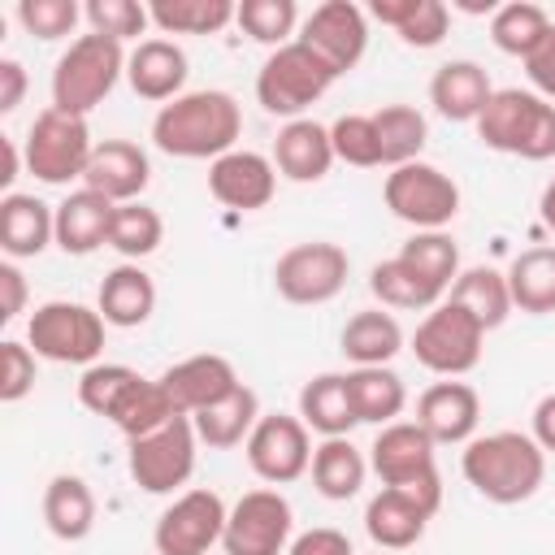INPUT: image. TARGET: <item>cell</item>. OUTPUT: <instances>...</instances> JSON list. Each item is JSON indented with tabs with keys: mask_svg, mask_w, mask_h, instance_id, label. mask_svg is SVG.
<instances>
[{
	"mask_svg": "<svg viewBox=\"0 0 555 555\" xmlns=\"http://www.w3.org/2000/svg\"><path fill=\"white\" fill-rule=\"evenodd\" d=\"M243 134V108L230 91H182L152 117V143L178 160H217L234 152Z\"/></svg>",
	"mask_w": 555,
	"mask_h": 555,
	"instance_id": "obj_1",
	"label": "cell"
},
{
	"mask_svg": "<svg viewBox=\"0 0 555 555\" xmlns=\"http://www.w3.org/2000/svg\"><path fill=\"white\" fill-rule=\"evenodd\" d=\"M460 468H464V481L486 503L512 507V503H525L538 494V486L546 477V451L533 442V434L494 429L486 438L464 442Z\"/></svg>",
	"mask_w": 555,
	"mask_h": 555,
	"instance_id": "obj_2",
	"label": "cell"
},
{
	"mask_svg": "<svg viewBox=\"0 0 555 555\" xmlns=\"http://www.w3.org/2000/svg\"><path fill=\"white\" fill-rule=\"evenodd\" d=\"M473 126H477V139L494 152H507L520 160L555 156V104L542 100L538 91H520V87L494 91Z\"/></svg>",
	"mask_w": 555,
	"mask_h": 555,
	"instance_id": "obj_3",
	"label": "cell"
},
{
	"mask_svg": "<svg viewBox=\"0 0 555 555\" xmlns=\"http://www.w3.org/2000/svg\"><path fill=\"white\" fill-rule=\"evenodd\" d=\"M126 56L130 52L108 35H95V30L78 35L52 69V108L87 117L126 74Z\"/></svg>",
	"mask_w": 555,
	"mask_h": 555,
	"instance_id": "obj_4",
	"label": "cell"
},
{
	"mask_svg": "<svg viewBox=\"0 0 555 555\" xmlns=\"http://www.w3.org/2000/svg\"><path fill=\"white\" fill-rule=\"evenodd\" d=\"M104 317L100 308L74 304V299H48L26 321V343L39 360L52 364H95L104 351Z\"/></svg>",
	"mask_w": 555,
	"mask_h": 555,
	"instance_id": "obj_5",
	"label": "cell"
},
{
	"mask_svg": "<svg viewBox=\"0 0 555 555\" xmlns=\"http://www.w3.org/2000/svg\"><path fill=\"white\" fill-rule=\"evenodd\" d=\"M334 78L338 74L312 48H304L299 39H291V43H282V48H273L264 56V65L256 74V100H260L264 113L295 121L308 104H317L330 91Z\"/></svg>",
	"mask_w": 555,
	"mask_h": 555,
	"instance_id": "obj_6",
	"label": "cell"
},
{
	"mask_svg": "<svg viewBox=\"0 0 555 555\" xmlns=\"http://www.w3.org/2000/svg\"><path fill=\"white\" fill-rule=\"evenodd\" d=\"M91 152H95V143L87 130V117L61 113L52 104L30 121L26 143H22L26 169L48 186H65V182L82 178L91 165Z\"/></svg>",
	"mask_w": 555,
	"mask_h": 555,
	"instance_id": "obj_7",
	"label": "cell"
},
{
	"mask_svg": "<svg viewBox=\"0 0 555 555\" xmlns=\"http://www.w3.org/2000/svg\"><path fill=\"white\" fill-rule=\"evenodd\" d=\"M481 343H486V330L481 321L460 308L455 299H442L438 308L425 312V321L416 325L412 334V356L421 369L438 373V377H464L477 369L481 360Z\"/></svg>",
	"mask_w": 555,
	"mask_h": 555,
	"instance_id": "obj_8",
	"label": "cell"
},
{
	"mask_svg": "<svg viewBox=\"0 0 555 555\" xmlns=\"http://www.w3.org/2000/svg\"><path fill=\"white\" fill-rule=\"evenodd\" d=\"M442 507V477L412 486H382L364 507V529L377 551H408L425 538V525Z\"/></svg>",
	"mask_w": 555,
	"mask_h": 555,
	"instance_id": "obj_9",
	"label": "cell"
},
{
	"mask_svg": "<svg viewBox=\"0 0 555 555\" xmlns=\"http://www.w3.org/2000/svg\"><path fill=\"white\" fill-rule=\"evenodd\" d=\"M382 199H386V208L399 221H408L416 230H442L460 212V186H455V178L442 173L429 160H408V165L390 169L386 173V186H382Z\"/></svg>",
	"mask_w": 555,
	"mask_h": 555,
	"instance_id": "obj_10",
	"label": "cell"
},
{
	"mask_svg": "<svg viewBox=\"0 0 555 555\" xmlns=\"http://www.w3.org/2000/svg\"><path fill=\"white\" fill-rule=\"evenodd\" d=\"M195 447H199V434H195L191 416H173L169 425H160V429H152L143 438H130L126 468H130L139 490L173 494L195 473Z\"/></svg>",
	"mask_w": 555,
	"mask_h": 555,
	"instance_id": "obj_11",
	"label": "cell"
},
{
	"mask_svg": "<svg viewBox=\"0 0 555 555\" xmlns=\"http://www.w3.org/2000/svg\"><path fill=\"white\" fill-rule=\"evenodd\" d=\"M347 273H351V260L338 243H325V238H312V243H295L278 256L273 264V286L286 304H299V308H317V304H330L343 286H347Z\"/></svg>",
	"mask_w": 555,
	"mask_h": 555,
	"instance_id": "obj_12",
	"label": "cell"
},
{
	"mask_svg": "<svg viewBox=\"0 0 555 555\" xmlns=\"http://www.w3.org/2000/svg\"><path fill=\"white\" fill-rule=\"evenodd\" d=\"M225 516L230 507L221 503L217 490H182L156 520L152 529V542H156V555H204L208 546L221 542L225 533Z\"/></svg>",
	"mask_w": 555,
	"mask_h": 555,
	"instance_id": "obj_13",
	"label": "cell"
},
{
	"mask_svg": "<svg viewBox=\"0 0 555 555\" xmlns=\"http://www.w3.org/2000/svg\"><path fill=\"white\" fill-rule=\"evenodd\" d=\"M291 503L278 490H247L230 516H225V533H221V551L225 555H286L291 546Z\"/></svg>",
	"mask_w": 555,
	"mask_h": 555,
	"instance_id": "obj_14",
	"label": "cell"
},
{
	"mask_svg": "<svg viewBox=\"0 0 555 555\" xmlns=\"http://www.w3.org/2000/svg\"><path fill=\"white\" fill-rule=\"evenodd\" d=\"M247 451V464L260 481L269 486H291L299 481L308 468H312V438H308V425L299 416H286V412H269L256 421L251 438L243 442Z\"/></svg>",
	"mask_w": 555,
	"mask_h": 555,
	"instance_id": "obj_15",
	"label": "cell"
},
{
	"mask_svg": "<svg viewBox=\"0 0 555 555\" xmlns=\"http://www.w3.org/2000/svg\"><path fill=\"white\" fill-rule=\"evenodd\" d=\"M299 43L312 48L334 74H347L360 65V56L369 48V17L351 0H325L304 17Z\"/></svg>",
	"mask_w": 555,
	"mask_h": 555,
	"instance_id": "obj_16",
	"label": "cell"
},
{
	"mask_svg": "<svg viewBox=\"0 0 555 555\" xmlns=\"http://www.w3.org/2000/svg\"><path fill=\"white\" fill-rule=\"evenodd\" d=\"M434 438L416 421H395L382 425L373 447H369V468L382 477V486H412L425 477H438L434 464Z\"/></svg>",
	"mask_w": 555,
	"mask_h": 555,
	"instance_id": "obj_17",
	"label": "cell"
},
{
	"mask_svg": "<svg viewBox=\"0 0 555 555\" xmlns=\"http://www.w3.org/2000/svg\"><path fill=\"white\" fill-rule=\"evenodd\" d=\"M156 382H160L165 395L173 399L178 416H195V412L221 403L225 395H234V390L243 386L238 373H234V364H230L225 356H217V351L186 356V360H178L173 369H165Z\"/></svg>",
	"mask_w": 555,
	"mask_h": 555,
	"instance_id": "obj_18",
	"label": "cell"
},
{
	"mask_svg": "<svg viewBox=\"0 0 555 555\" xmlns=\"http://www.w3.org/2000/svg\"><path fill=\"white\" fill-rule=\"evenodd\" d=\"M208 191L212 199H221L225 208H238V212H256L273 199L278 191V165L260 152H247V147H234L225 156H217L208 165Z\"/></svg>",
	"mask_w": 555,
	"mask_h": 555,
	"instance_id": "obj_19",
	"label": "cell"
},
{
	"mask_svg": "<svg viewBox=\"0 0 555 555\" xmlns=\"http://www.w3.org/2000/svg\"><path fill=\"white\" fill-rule=\"evenodd\" d=\"M152 182V160L139 143L130 139H104L91 152V165L82 173L87 191H100L113 204H134Z\"/></svg>",
	"mask_w": 555,
	"mask_h": 555,
	"instance_id": "obj_20",
	"label": "cell"
},
{
	"mask_svg": "<svg viewBox=\"0 0 555 555\" xmlns=\"http://www.w3.org/2000/svg\"><path fill=\"white\" fill-rule=\"evenodd\" d=\"M481 421V395L468 382H434L416 399V425L434 442H473V429Z\"/></svg>",
	"mask_w": 555,
	"mask_h": 555,
	"instance_id": "obj_21",
	"label": "cell"
},
{
	"mask_svg": "<svg viewBox=\"0 0 555 555\" xmlns=\"http://www.w3.org/2000/svg\"><path fill=\"white\" fill-rule=\"evenodd\" d=\"M126 82L139 100L169 104L186 87V52L173 39H139L126 56Z\"/></svg>",
	"mask_w": 555,
	"mask_h": 555,
	"instance_id": "obj_22",
	"label": "cell"
},
{
	"mask_svg": "<svg viewBox=\"0 0 555 555\" xmlns=\"http://www.w3.org/2000/svg\"><path fill=\"white\" fill-rule=\"evenodd\" d=\"M334 160L338 156H334V143H330V126H321L312 117L286 121L273 139V165L291 182H321Z\"/></svg>",
	"mask_w": 555,
	"mask_h": 555,
	"instance_id": "obj_23",
	"label": "cell"
},
{
	"mask_svg": "<svg viewBox=\"0 0 555 555\" xmlns=\"http://www.w3.org/2000/svg\"><path fill=\"white\" fill-rule=\"evenodd\" d=\"M113 212L117 204L104 199L100 191H69L56 204V247L65 256H91L95 247H108V230H113Z\"/></svg>",
	"mask_w": 555,
	"mask_h": 555,
	"instance_id": "obj_24",
	"label": "cell"
},
{
	"mask_svg": "<svg viewBox=\"0 0 555 555\" xmlns=\"http://www.w3.org/2000/svg\"><path fill=\"white\" fill-rule=\"evenodd\" d=\"M48 243H56V208H48L39 195L9 191L0 199V247L9 260H30Z\"/></svg>",
	"mask_w": 555,
	"mask_h": 555,
	"instance_id": "obj_25",
	"label": "cell"
},
{
	"mask_svg": "<svg viewBox=\"0 0 555 555\" xmlns=\"http://www.w3.org/2000/svg\"><path fill=\"white\" fill-rule=\"evenodd\" d=\"M95 308H100V317H104L108 325H117V330L143 325V321L156 312V282H152V273L139 269L134 260L108 269L104 282H100Z\"/></svg>",
	"mask_w": 555,
	"mask_h": 555,
	"instance_id": "obj_26",
	"label": "cell"
},
{
	"mask_svg": "<svg viewBox=\"0 0 555 555\" xmlns=\"http://www.w3.org/2000/svg\"><path fill=\"white\" fill-rule=\"evenodd\" d=\"M490 95H494V87L477 61H447L429 78V104L447 121H477L481 108L490 104Z\"/></svg>",
	"mask_w": 555,
	"mask_h": 555,
	"instance_id": "obj_27",
	"label": "cell"
},
{
	"mask_svg": "<svg viewBox=\"0 0 555 555\" xmlns=\"http://www.w3.org/2000/svg\"><path fill=\"white\" fill-rule=\"evenodd\" d=\"M43 525L61 542H82L95 529V494L78 473H56L43 490Z\"/></svg>",
	"mask_w": 555,
	"mask_h": 555,
	"instance_id": "obj_28",
	"label": "cell"
},
{
	"mask_svg": "<svg viewBox=\"0 0 555 555\" xmlns=\"http://www.w3.org/2000/svg\"><path fill=\"white\" fill-rule=\"evenodd\" d=\"M299 421L321 438H347L360 421L347 395V373H321L299 390Z\"/></svg>",
	"mask_w": 555,
	"mask_h": 555,
	"instance_id": "obj_29",
	"label": "cell"
},
{
	"mask_svg": "<svg viewBox=\"0 0 555 555\" xmlns=\"http://www.w3.org/2000/svg\"><path fill=\"white\" fill-rule=\"evenodd\" d=\"M338 347H343V356H347L356 369L390 364V360L403 351V330H399V321H395L386 308H364V312H356V317L343 325Z\"/></svg>",
	"mask_w": 555,
	"mask_h": 555,
	"instance_id": "obj_30",
	"label": "cell"
},
{
	"mask_svg": "<svg viewBox=\"0 0 555 555\" xmlns=\"http://www.w3.org/2000/svg\"><path fill=\"white\" fill-rule=\"evenodd\" d=\"M347 395H351V408H356L360 425H395L399 412L408 408V386L386 364L351 369L347 373Z\"/></svg>",
	"mask_w": 555,
	"mask_h": 555,
	"instance_id": "obj_31",
	"label": "cell"
},
{
	"mask_svg": "<svg viewBox=\"0 0 555 555\" xmlns=\"http://www.w3.org/2000/svg\"><path fill=\"white\" fill-rule=\"evenodd\" d=\"M256 421H260V399H256L251 386H238L221 403H212V408H204V412L191 416V425H195V434H199V442L208 451H230V447L247 442L251 429H256Z\"/></svg>",
	"mask_w": 555,
	"mask_h": 555,
	"instance_id": "obj_32",
	"label": "cell"
},
{
	"mask_svg": "<svg viewBox=\"0 0 555 555\" xmlns=\"http://www.w3.org/2000/svg\"><path fill=\"white\" fill-rule=\"evenodd\" d=\"M447 299H455L460 308H468V312L481 321V330H486V334H490V330H499V325L507 321V312H512L507 273H499V269H490V264L460 269V278L451 282V295H447Z\"/></svg>",
	"mask_w": 555,
	"mask_h": 555,
	"instance_id": "obj_33",
	"label": "cell"
},
{
	"mask_svg": "<svg viewBox=\"0 0 555 555\" xmlns=\"http://www.w3.org/2000/svg\"><path fill=\"white\" fill-rule=\"evenodd\" d=\"M364 473H369V460L351 438H325L312 451V486L334 503L356 499L364 486Z\"/></svg>",
	"mask_w": 555,
	"mask_h": 555,
	"instance_id": "obj_34",
	"label": "cell"
},
{
	"mask_svg": "<svg viewBox=\"0 0 555 555\" xmlns=\"http://www.w3.org/2000/svg\"><path fill=\"white\" fill-rule=\"evenodd\" d=\"M507 291H512V308L529 317L555 312V247L520 251L507 269Z\"/></svg>",
	"mask_w": 555,
	"mask_h": 555,
	"instance_id": "obj_35",
	"label": "cell"
},
{
	"mask_svg": "<svg viewBox=\"0 0 555 555\" xmlns=\"http://www.w3.org/2000/svg\"><path fill=\"white\" fill-rule=\"evenodd\" d=\"M152 26L160 35H217L234 22V0H152Z\"/></svg>",
	"mask_w": 555,
	"mask_h": 555,
	"instance_id": "obj_36",
	"label": "cell"
},
{
	"mask_svg": "<svg viewBox=\"0 0 555 555\" xmlns=\"http://www.w3.org/2000/svg\"><path fill=\"white\" fill-rule=\"evenodd\" d=\"M551 26H555V22L546 17L542 4H533V0H507V4H499L494 17H490V39H494L499 52L525 61V56L546 39Z\"/></svg>",
	"mask_w": 555,
	"mask_h": 555,
	"instance_id": "obj_37",
	"label": "cell"
},
{
	"mask_svg": "<svg viewBox=\"0 0 555 555\" xmlns=\"http://www.w3.org/2000/svg\"><path fill=\"white\" fill-rule=\"evenodd\" d=\"M373 126H377V139H382V165L399 169L408 160H421V147L429 139V126H425V113L412 108V104H386L373 113Z\"/></svg>",
	"mask_w": 555,
	"mask_h": 555,
	"instance_id": "obj_38",
	"label": "cell"
},
{
	"mask_svg": "<svg viewBox=\"0 0 555 555\" xmlns=\"http://www.w3.org/2000/svg\"><path fill=\"white\" fill-rule=\"evenodd\" d=\"M369 291L382 299V308H403V312H416V308H438L442 304V291H434L403 256H390L382 264H373L369 273Z\"/></svg>",
	"mask_w": 555,
	"mask_h": 555,
	"instance_id": "obj_39",
	"label": "cell"
},
{
	"mask_svg": "<svg viewBox=\"0 0 555 555\" xmlns=\"http://www.w3.org/2000/svg\"><path fill=\"white\" fill-rule=\"evenodd\" d=\"M143 386V377L130 364H91L78 377V403L95 416L117 421V412L130 403V395Z\"/></svg>",
	"mask_w": 555,
	"mask_h": 555,
	"instance_id": "obj_40",
	"label": "cell"
},
{
	"mask_svg": "<svg viewBox=\"0 0 555 555\" xmlns=\"http://www.w3.org/2000/svg\"><path fill=\"white\" fill-rule=\"evenodd\" d=\"M399 256L434 286V291H451V282L460 278V247H455V238L447 234V230H416L403 247H399Z\"/></svg>",
	"mask_w": 555,
	"mask_h": 555,
	"instance_id": "obj_41",
	"label": "cell"
},
{
	"mask_svg": "<svg viewBox=\"0 0 555 555\" xmlns=\"http://www.w3.org/2000/svg\"><path fill=\"white\" fill-rule=\"evenodd\" d=\"M160 238H165V221H160L156 208H147L139 199L134 204H117L113 230H108V247L113 251H121L126 260H143V256H152L160 247Z\"/></svg>",
	"mask_w": 555,
	"mask_h": 555,
	"instance_id": "obj_42",
	"label": "cell"
},
{
	"mask_svg": "<svg viewBox=\"0 0 555 555\" xmlns=\"http://www.w3.org/2000/svg\"><path fill=\"white\" fill-rule=\"evenodd\" d=\"M234 22L256 43L282 48V43H291V30L299 22V9H295V0H243L238 13H234Z\"/></svg>",
	"mask_w": 555,
	"mask_h": 555,
	"instance_id": "obj_43",
	"label": "cell"
},
{
	"mask_svg": "<svg viewBox=\"0 0 555 555\" xmlns=\"http://www.w3.org/2000/svg\"><path fill=\"white\" fill-rule=\"evenodd\" d=\"M330 143H334V156L347 160V165H356V169L382 165V139H377L373 113H343L330 126Z\"/></svg>",
	"mask_w": 555,
	"mask_h": 555,
	"instance_id": "obj_44",
	"label": "cell"
},
{
	"mask_svg": "<svg viewBox=\"0 0 555 555\" xmlns=\"http://www.w3.org/2000/svg\"><path fill=\"white\" fill-rule=\"evenodd\" d=\"M178 416V408H173V399L165 395V386L160 382H152V377H143V386L130 395V403L117 412V429L126 434V442L130 438H143V434H152V429H160V425H169Z\"/></svg>",
	"mask_w": 555,
	"mask_h": 555,
	"instance_id": "obj_45",
	"label": "cell"
},
{
	"mask_svg": "<svg viewBox=\"0 0 555 555\" xmlns=\"http://www.w3.org/2000/svg\"><path fill=\"white\" fill-rule=\"evenodd\" d=\"M82 17H87V26H91L95 35H108V39H117V43L139 39V35L152 26L147 4H134V0H87Z\"/></svg>",
	"mask_w": 555,
	"mask_h": 555,
	"instance_id": "obj_46",
	"label": "cell"
},
{
	"mask_svg": "<svg viewBox=\"0 0 555 555\" xmlns=\"http://www.w3.org/2000/svg\"><path fill=\"white\" fill-rule=\"evenodd\" d=\"M78 17H82V9L74 0H22L17 4V22L26 26V35H35L43 43L69 35L78 26Z\"/></svg>",
	"mask_w": 555,
	"mask_h": 555,
	"instance_id": "obj_47",
	"label": "cell"
},
{
	"mask_svg": "<svg viewBox=\"0 0 555 555\" xmlns=\"http://www.w3.org/2000/svg\"><path fill=\"white\" fill-rule=\"evenodd\" d=\"M35 351L30 343H0V399L4 403H22L35 390Z\"/></svg>",
	"mask_w": 555,
	"mask_h": 555,
	"instance_id": "obj_48",
	"label": "cell"
},
{
	"mask_svg": "<svg viewBox=\"0 0 555 555\" xmlns=\"http://www.w3.org/2000/svg\"><path fill=\"white\" fill-rule=\"evenodd\" d=\"M451 30V9L442 0H416V9L408 13V22L395 30L408 48H438Z\"/></svg>",
	"mask_w": 555,
	"mask_h": 555,
	"instance_id": "obj_49",
	"label": "cell"
},
{
	"mask_svg": "<svg viewBox=\"0 0 555 555\" xmlns=\"http://www.w3.org/2000/svg\"><path fill=\"white\" fill-rule=\"evenodd\" d=\"M525 74H529L533 91H538L542 100H551V104H555V26H551V30H546V39L525 56Z\"/></svg>",
	"mask_w": 555,
	"mask_h": 555,
	"instance_id": "obj_50",
	"label": "cell"
},
{
	"mask_svg": "<svg viewBox=\"0 0 555 555\" xmlns=\"http://www.w3.org/2000/svg\"><path fill=\"white\" fill-rule=\"evenodd\" d=\"M286 555H356V551H351V538H347L343 529L317 525V529L299 533V538L286 546Z\"/></svg>",
	"mask_w": 555,
	"mask_h": 555,
	"instance_id": "obj_51",
	"label": "cell"
},
{
	"mask_svg": "<svg viewBox=\"0 0 555 555\" xmlns=\"http://www.w3.org/2000/svg\"><path fill=\"white\" fill-rule=\"evenodd\" d=\"M22 308H26V278H22V269L13 260H4L0 264V321L4 325L17 321Z\"/></svg>",
	"mask_w": 555,
	"mask_h": 555,
	"instance_id": "obj_52",
	"label": "cell"
},
{
	"mask_svg": "<svg viewBox=\"0 0 555 555\" xmlns=\"http://www.w3.org/2000/svg\"><path fill=\"white\" fill-rule=\"evenodd\" d=\"M22 95H26V69H22V61L4 56L0 61V113H13L22 104Z\"/></svg>",
	"mask_w": 555,
	"mask_h": 555,
	"instance_id": "obj_53",
	"label": "cell"
},
{
	"mask_svg": "<svg viewBox=\"0 0 555 555\" xmlns=\"http://www.w3.org/2000/svg\"><path fill=\"white\" fill-rule=\"evenodd\" d=\"M533 442L546 451V455H555V390L551 395H542L538 399V408H533Z\"/></svg>",
	"mask_w": 555,
	"mask_h": 555,
	"instance_id": "obj_54",
	"label": "cell"
},
{
	"mask_svg": "<svg viewBox=\"0 0 555 555\" xmlns=\"http://www.w3.org/2000/svg\"><path fill=\"white\" fill-rule=\"evenodd\" d=\"M0 156H4V169H0V186H4V195H9V186H13V178H17V169H22V152H17V139H0Z\"/></svg>",
	"mask_w": 555,
	"mask_h": 555,
	"instance_id": "obj_55",
	"label": "cell"
},
{
	"mask_svg": "<svg viewBox=\"0 0 555 555\" xmlns=\"http://www.w3.org/2000/svg\"><path fill=\"white\" fill-rule=\"evenodd\" d=\"M538 212H542V225L555 234V178L542 186V199H538Z\"/></svg>",
	"mask_w": 555,
	"mask_h": 555,
	"instance_id": "obj_56",
	"label": "cell"
},
{
	"mask_svg": "<svg viewBox=\"0 0 555 555\" xmlns=\"http://www.w3.org/2000/svg\"><path fill=\"white\" fill-rule=\"evenodd\" d=\"M451 4L464 9V13H490V17H494V9H499L494 0H451Z\"/></svg>",
	"mask_w": 555,
	"mask_h": 555,
	"instance_id": "obj_57",
	"label": "cell"
},
{
	"mask_svg": "<svg viewBox=\"0 0 555 555\" xmlns=\"http://www.w3.org/2000/svg\"><path fill=\"white\" fill-rule=\"evenodd\" d=\"M377 555H390V551H377Z\"/></svg>",
	"mask_w": 555,
	"mask_h": 555,
	"instance_id": "obj_58",
	"label": "cell"
}]
</instances>
